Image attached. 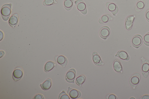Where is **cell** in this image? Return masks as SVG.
<instances>
[{"instance_id":"cell-1","label":"cell","mask_w":149,"mask_h":99,"mask_svg":"<svg viewBox=\"0 0 149 99\" xmlns=\"http://www.w3.org/2000/svg\"><path fill=\"white\" fill-rule=\"evenodd\" d=\"M11 4H6L2 7L1 13L3 19L4 21L7 20L10 15L11 9Z\"/></svg>"},{"instance_id":"cell-2","label":"cell","mask_w":149,"mask_h":99,"mask_svg":"<svg viewBox=\"0 0 149 99\" xmlns=\"http://www.w3.org/2000/svg\"><path fill=\"white\" fill-rule=\"evenodd\" d=\"M142 61L141 73L143 77L147 78L149 74V61L143 57L141 58Z\"/></svg>"},{"instance_id":"cell-3","label":"cell","mask_w":149,"mask_h":99,"mask_svg":"<svg viewBox=\"0 0 149 99\" xmlns=\"http://www.w3.org/2000/svg\"><path fill=\"white\" fill-rule=\"evenodd\" d=\"M141 79V76L139 73L133 74L130 78L129 83L132 88L135 89L139 83Z\"/></svg>"},{"instance_id":"cell-4","label":"cell","mask_w":149,"mask_h":99,"mask_svg":"<svg viewBox=\"0 0 149 99\" xmlns=\"http://www.w3.org/2000/svg\"><path fill=\"white\" fill-rule=\"evenodd\" d=\"M76 71L74 69L69 70L66 73L65 78L67 82L69 83H73L76 77Z\"/></svg>"},{"instance_id":"cell-5","label":"cell","mask_w":149,"mask_h":99,"mask_svg":"<svg viewBox=\"0 0 149 99\" xmlns=\"http://www.w3.org/2000/svg\"><path fill=\"white\" fill-rule=\"evenodd\" d=\"M75 4L77 9L83 15H86L87 10L86 4L82 0H77Z\"/></svg>"},{"instance_id":"cell-6","label":"cell","mask_w":149,"mask_h":99,"mask_svg":"<svg viewBox=\"0 0 149 99\" xmlns=\"http://www.w3.org/2000/svg\"><path fill=\"white\" fill-rule=\"evenodd\" d=\"M142 42V37L139 35H136L133 36L131 41L132 46L136 48H139L141 46Z\"/></svg>"},{"instance_id":"cell-7","label":"cell","mask_w":149,"mask_h":99,"mask_svg":"<svg viewBox=\"0 0 149 99\" xmlns=\"http://www.w3.org/2000/svg\"><path fill=\"white\" fill-rule=\"evenodd\" d=\"M23 71L22 68L19 67L16 68L13 71L12 74V77L15 81L19 80L22 78Z\"/></svg>"},{"instance_id":"cell-8","label":"cell","mask_w":149,"mask_h":99,"mask_svg":"<svg viewBox=\"0 0 149 99\" xmlns=\"http://www.w3.org/2000/svg\"><path fill=\"white\" fill-rule=\"evenodd\" d=\"M67 93L71 99H77L79 98L81 96V93L77 89L68 87Z\"/></svg>"},{"instance_id":"cell-9","label":"cell","mask_w":149,"mask_h":99,"mask_svg":"<svg viewBox=\"0 0 149 99\" xmlns=\"http://www.w3.org/2000/svg\"><path fill=\"white\" fill-rule=\"evenodd\" d=\"M110 33V29L107 26H104L102 27L99 32L100 37L103 39H106L109 36Z\"/></svg>"},{"instance_id":"cell-10","label":"cell","mask_w":149,"mask_h":99,"mask_svg":"<svg viewBox=\"0 0 149 99\" xmlns=\"http://www.w3.org/2000/svg\"><path fill=\"white\" fill-rule=\"evenodd\" d=\"M92 58L93 62L96 66H101L104 65L100 56L96 52H94L92 54Z\"/></svg>"},{"instance_id":"cell-11","label":"cell","mask_w":149,"mask_h":99,"mask_svg":"<svg viewBox=\"0 0 149 99\" xmlns=\"http://www.w3.org/2000/svg\"><path fill=\"white\" fill-rule=\"evenodd\" d=\"M106 6L108 9L114 16H115L118 12V7L114 3L107 2L106 4Z\"/></svg>"},{"instance_id":"cell-12","label":"cell","mask_w":149,"mask_h":99,"mask_svg":"<svg viewBox=\"0 0 149 99\" xmlns=\"http://www.w3.org/2000/svg\"><path fill=\"white\" fill-rule=\"evenodd\" d=\"M55 60L58 64L65 68L68 63V60L64 56L62 55H58L55 57Z\"/></svg>"},{"instance_id":"cell-13","label":"cell","mask_w":149,"mask_h":99,"mask_svg":"<svg viewBox=\"0 0 149 99\" xmlns=\"http://www.w3.org/2000/svg\"><path fill=\"white\" fill-rule=\"evenodd\" d=\"M135 17L133 15L128 16L126 19L125 21V26L127 30H130L132 27Z\"/></svg>"},{"instance_id":"cell-14","label":"cell","mask_w":149,"mask_h":99,"mask_svg":"<svg viewBox=\"0 0 149 99\" xmlns=\"http://www.w3.org/2000/svg\"><path fill=\"white\" fill-rule=\"evenodd\" d=\"M18 17L17 13H15L10 17L8 20V23L11 26L14 27L16 26L18 22Z\"/></svg>"},{"instance_id":"cell-15","label":"cell","mask_w":149,"mask_h":99,"mask_svg":"<svg viewBox=\"0 0 149 99\" xmlns=\"http://www.w3.org/2000/svg\"><path fill=\"white\" fill-rule=\"evenodd\" d=\"M115 56L125 61H128L130 59L128 54L126 52L123 50L118 51L115 55Z\"/></svg>"},{"instance_id":"cell-16","label":"cell","mask_w":149,"mask_h":99,"mask_svg":"<svg viewBox=\"0 0 149 99\" xmlns=\"http://www.w3.org/2000/svg\"><path fill=\"white\" fill-rule=\"evenodd\" d=\"M113 19L112 17L109 14H105L102 16L99 20V23L102 24L108 22Z\"/></svg>"},{"instance_id":"cell-17","label":"cell","mask_w":149,"mask_h":99,"mask_svg":"<svg viewBox=\"0 0 149 99\" xmlns=\"http://www.w3.org/2000/svg\"><path fill=\"white\" fill-rule=\"evenodd\" d=\"M145 6V0H139L136 3L135 10L137 12L141 11L144 8Z\"/></svg>"},{"instance_id":"cell-18","label":"cell","mask_w":149,"mask_h":99,"mask_svg":"<svg viewBox=\"0 0 149 99\" xmlns=\"http://www.w3.org/2000/svg\"><path fill=\"white\" fill-rule=\"evenodd\" d=\"M114 71L117 73H122L123 67L120 62L118 60H115L113 64Z\"/></svg>"},{"instance_id":"cell-19","label":"cell","mask_w":149,"mask_h":99,"mask_svg":"<svg viewBox=\"0 0 149 99\" xmlns=\"http://www.w3.org/2000/svg\"><path fill=\"white\" fill-rule=\"evenodd\" d=\"M52 86V80L50 78L47 79L43 83L40 84L42 89L44 90L49 89Z\"/></svg>"},{"instance_id":"cell-20","label":"cell","mask_w":149,"mask_h":99,"mask_svg":"<svg viewBox=\"0 0 149 99\" xmlns=\"http://www.w3.org/2000/svg\"><path fill=\"white\" fill-rule=\"evenodd\" d=\"M55 66V64L52 61H48L45 64L44 70L45 72H48L52 69Z\"/></svg>"},{"instance_id":"cell-21","label":"cell","mask_w":149,"mask_h":99,"mask_svg":"<svg viewBox=\"0 0 149 99\" xmlns=\"http://www.w3.org/2000/svg\"><path fill=\"white\" fill-rule=\"evenodd\" d=\"M74 0H64L63 5L65 9L69 10L72 8L73 5Z\"/></svg>"},{"instance_id":"cell-22","label":"cell","mask_w":149,"mask_h":99,"mask_svg":"<svg viewBox=\"0 0 149 99\" xmlns=\"http://www.w3.org/2000/svg\"><path fill=\"white\" fill-rule=\"evenodd\" d=\"M86 79V78L84 75H81L77 77L76 79L75 82L76 84L81 87L84 83Z\"/></svg>"},{"instance_id":"cell-23","label":"cell","mask_w":149,"mask_h":99,"mask_svg":"<svg viewBox=\"0 0 149 99\" xmlns=\"http://www.w3.org/2000/svg\"><path fill=\"white\" fill-rule=\"evenodd\" d=\"M57 2L56 0H44L43 4L45 6H49L56 3Z\"/></svg>"},{"instance_id":"cell-24","label":"cell","mask_w":149,"mask_h":99,"mask_svg":"<svg viewBox=\"0 0 149 99\" xmlns=\"http://www.w3.org/2000/svg\"><path fill=\"white\" fill-rule=\"evenodd\" d=\"M58 98L59 99H70L68 95H67L64 91H62L60 93L58 96Z\"/></svg>"},{"instance_id":"cell-25","label":"cell","mask_w":149,"mask_h":99,"mask_svg":"<svg viewBox=\"0 0 149 99\" xmlns=\"http://www.w3.org/2000/svg\"><path fill=\"white\" fill-rule=\"evenodd\" d=\"M143 42L146 45L149 46V32L146 33L144 36Z\"/></svg>"},{"instance_id":"cell-26","label":"cell","mask_w":149,"mask_h":99,"mask_svg":"<svg viewBox=\"0 0 149 99\" xmlns=\"http://www.w3.org/2000/svg\"><path fill=\"white\" fill-rule=\"evenodd\" d=\"M106 98L108 99H117V96L113 94H109L106 96Z\"/></svg>"},{"instance_id":"cell-27","label":"cell","mask_w":149,"mask_h":99,"mask_svg":"<svg viewBox=\"0 0 149 99\" xmlns=\"http://www.w3.org/2000/svg\"><path fill=\"white\" fill-rule=\"evenodd\" d=\"M33 98L35 99H44L45 98L42 95L38 94L35 96Z\"/></svg>"},{"instance_id":"cell-28","label":"cell","mask_w":149,"mask_h":99,"mask_svg":"<svg viewBox=\"0 0 149 99\" xmlns=\"http://www.w3.org/2000/svg\"><path fill=\"white\" fill-rule=\"evenodd\" d=\"M145 17L146 20L149 22V9L146 11L145 14Z\"/></svg>"},{"instance_id":"cell-29","label":"cell","mask_w":149,"mask_h":99,"mask_svg":"<svg viewBox=\"0 0 149 99\" xmlns=\"http://www.w3.org/2000/svg\"><path fill=\"white\" fill-rule=\"evenodd\" d=\"M141 99H149V95H143L141 98Z\"/></svg>"},{"instance_id":"cell-30","label":"cell","mask_w":149,"mask_h":99,"mask_svg":"<svg viewBox=\"0 0 149 99\" xmlns=\"http://www.w3.org/2000/svg\"><path fill=\"white\" fill-rule=\"evenodd\" d=\"M130 99H135V98H134V97H131Z\"/></svg>"}]
</instances>
